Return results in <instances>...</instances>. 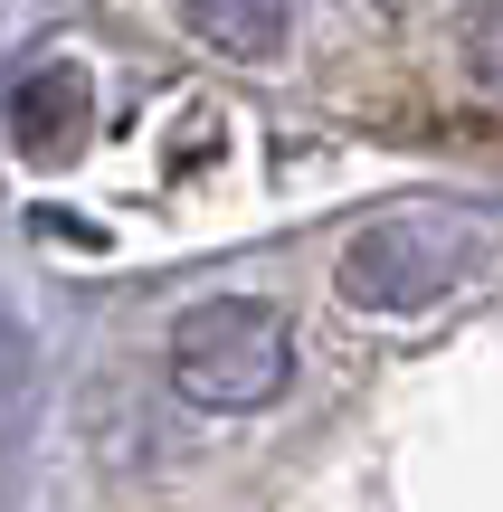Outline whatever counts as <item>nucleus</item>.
Listing matches in <instances>:
<instances>
[{
	"label": "nucleus",
	"mask_w": 503,
	"mask_h": 512,
	"mask_svg": "<svg viewBox=\"0 0 503 512\" xmlns=\"http://www.w3.org/2000/svg\"><path fill=\"white\" fill-rule=\"evenodd\" d=\"M171 380L200 408H266L295 380V332L257 294H209L171 323Z\"/></svg>",
	"instance_id": "obj_1"
},
{
	"label": "nucleus",
	"mask_w": 503,
	"mask_h": 512,
	"mask_svg": "<svg viewBox=\"0 0 503 512\" xmlns=\"http://www.w3.org/2000/svg\"><path fill=\"white\" fill-rule=\"evenodd\" d=\"M475 266V228L466 219H380L342 247V304L352 313H428L437 294H456Z\"/></svg>",
	"instance_id": "obj_2"
},
{
	"label": "nucleus",
	"mask_w": 503,
	"mask_h": 512,
	"mask_svg": "<svg viewBox=\"0 0 503 512\" xmlns=\"http://www.w3.org/2000/svg\"><path fill=\"white\" fill-rule=\"evenodd\" d=\"M76 133H86V67H38L29 86H19V152L67 162Z\"/></svg>",
	"instance_id": "obj_3"
},
{
	"label": "nucleus",
	"mask_w": 503,
	"mask_h": 512,
	"mask_svg": "<svg viewBox=\"0 0 503 512\" xmlns=\"http://www.w3.org/2000/svg\"><path fill=\"white\" fill-rule=\"evenodd\" d=\"M190 19H200L219 48H238V57H276L295 0H190Z\"/></svg>",
	"instance_id": "obj_4"
},
{
	"label": "nucleus",
	"mask_w": 503,
	"mask_h": 512,
	"mask_svg": "<svg viewBox=\"0 0 503 512\" xmlns=\"http://www.w3.org/2000/svg\"><path fill=\"white\" fill-rule=\"evenodd\" d=\"M466 67H475V86L503 105V10L494 19H475V38H466Z\"/></svg>",
	"instance_id": "obj_5"
}]
</instances>
